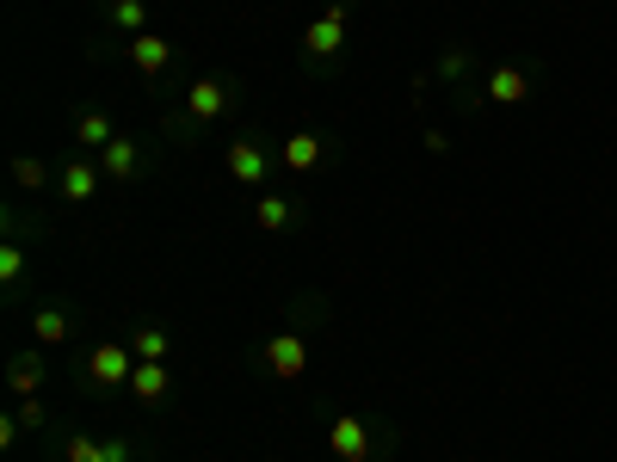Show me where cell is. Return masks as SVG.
<instances>
[{"instance_id":"cell-14","label":"cell","mask_w":617,"mask_h":462,"mask_svg":"<svg viewBox=\"0 0 617 462\" xmlns=\"http://www.w3.org/2000/svg\"><path fill=\"white\" fill-rule=\"evenodd\" d=\"M7 389H13V395L19 401H26V395H38V389H43V364H38V357H13V370H7Z\"/></svg>"},{"instance_id":"cell-1","label":"cell","mask_w":617,"mask_h":462,"mask_svg":"<svg viewBox=\"0 0 617 462\" xmlns=\"http://www.w3.org/2000/svg\"><path fill=\"white\" fill-rule=\"evenodd\" d=\"M130 376H136V352H130V340H99L94 352L81 357V383L94 389V395L130 389Z\"/></svg>"},{"instance_id":"cell-24","label":"cell","mask_w":617,"mask_h":462,"mask_svg":"<svg viewBox=\"0 0 617 462\" xmlns=\"http://www.w3.org/2000/svg\"><path fill=\"white\" fill-rule=\"evenodd\" d=\"M420 142H427V155H444V148H451V136H444V130H427Z\"/></svg>"},{"instance_id":"cell-18","label":"cell","mask_w":617,"mask_h":462,"mask_svg":"<svg viewBox=\"0 0 617 462\" xmlns=\"http://www.w3.org/2000/svg\"><path fill=\"white\" fill-rule=\"evenodd\" d=\"M31 333H38V345H62L68 340V315L62 308H38V315H31Z\"/></svg>"},{"instance_id":"cell-16","label":"cell","mask_w":617,"mask_h":462,"mask_svg":"<svg viewBox=\"0 0 617 462\" xmlns=\"http://www.w3.org/2000/svg\"><path fill=\"white\" fill-rule=\"evenodd\" d=\"M111 26H118L124 38H143V31H148V7H143V0H111Z\"/></svg>"},{"instance_id":"cell-11","label":"cell","mask_w":617,"mask_h":462,"mask_svg":"<svg viewBox=\"0 0 617 462\" xmlns=\"http://www.w3.org/2000/svg\"><path fill=\"white\" fill-rule=\"evenodd\" d=\"M56 191H62L68 204H87L99 191V167H94V160H68V167L56 173Z\"/></svg>"},{"instance_id":"cell-19","label":"cell","mask_w":617,"mask_h":462,"mask_svg":"<svg viewBox=\"0 0 617 462\" xmlns=\"http://www.w3.org/2000/svg\"><path fill=\"white\" fill-rule=\"evenodd\" d=\"M62 462H111L106 456V438H68V444H62Z\"/></svg>"},{"instance_id":"cell-9","label":"cell","mask_w":617,"mask_h":462,"mask_svg":"<svg viewBox=\"0 0 617 462\" xmlns=\"http://www.w3.org/2000/svg\"><path fill=\"white\" fill-rule=\"evenodd\" d=\"M124 56L136 62V75H167V62H174V43L155 38V31H143V38L124 43Z\"/></svg>"},{"instance_id":"cell-7","label":"cell","mask_w":617,"mask_h":462,"mask_svg":"<svg viewBox=\"0 0 617 462\" xmlns=\"http://www.w3.org/2000/svg\"><path fill=\"white\" fill-rule=\"evenodd\" d=\"M322 160H327V136H315V130L284 136V148H278V167L284 173H315Z\"/></svg>"},{"instance_id":"cell-3","label":"cell","mask_w":617,"mask_h":462,"mask_svg":"<svg viewBox=\"0 0 617 462\" xmlns=\"http://www.w3.org/2000/svg\"><path fill=\"white\" fill-rule=\"evenodd\" d=\"M228 111H235V87H228V80L204 75L186 87V124H216V118H228Z\"/></svg>"},{"instance_id":"cell-15","label":"cell","mask_w":617,"mask_h":462,"mask_svg":"<svg viewBox=\"0 0 617 462\" xmlns=\"http://www.w3.org/2000/svg\"><path fill=\"white\" fill-rule=\"evenodd\" d=\"M111 136H118V130H111L106 111H81V118H75V142H81V148H106Z\"/></svg>"},{"instance_id":"cell-17","label":"cell","mask_w":617,"mask_h":462,"mask_svg":"<svg viewBox=\"0 0 617 462\" xmlns=\"http://www.w3.org/2000/svg\"><path fill=\"white\" fill-rule=\"evenodd\" d=\"M130 352H136V364H161V357H167V333L161 327H136Z\"/></svg>"},{"instance_id":"cell-22","label":"cell","mask_w":617,"mask_h":462,"mask_svg":"<svg viewBox=\"0 0 617 462\" xmlns=\"http://www.w3.org/2000/svg\"><path fill=\"white\" fill-rule=\"evenodd\" d=\"M13 420L26 425V432H43V401H38V395H26V401H19V413H13Z\"/></svg>"},{"instance_id":"cell-21","label":"cell","mask_w":617,"mask_h":462,"mask_svg":"<svg viewBox=\"0 0 617 462\" xmlns=\"http://www.w3.org/2000/svg\"><path fill=\"white\" fill-rule=\"evenodd\" d=\"M13 179L26 185V191H43V185H50V167H43V160H31V155H19L13 160Z\"/></svg>"},{"instance_id":"cell-2","label":"cell","mask_w":617,"mask_h":462,"mask_svg":"<svg viewBox=\"0 0 617 462\" xmlns=\"http://www.w3.org/2000/svg\"><path fill=\"white\" fill-rule=\"evenodd\" d=\"M346 7H352V0H334V7L303 31V56H308V62H334V56L346 50Z\"/></svg>"},{"instance_id":"cell-12","label":"cell","mask_w":617,"mask_h":462,"mask_svg":"<svg viewBox=\"0 0 617 462\" xmlns=\"http://www.w3.org/2000/svg\"><path fill=\"white\" fill-rule=\"evenodd\" d=\"M254 223L266 228V235H284V228H296V204L278 198V191H266V198L254 204Z\"/></svg>"},{"instance_id":"cell-4","label":"cell","mask_w":617,"mask_h":462,"mask_svg":"<svg viewBox=\"0 0 617 462\" xmlns=\"http://www.w3.org/2000/svg\"><path fill=\"white\" fill-rule=\"evenodd\" d=\"M259 357H266V370L278 376V383H303V376H308V340H303V333H291V327L272 333Z\"/></svg>"},{"instance_id":"cell-8","label":"cell","mask_w":617,"mask_h":462,"mask_svg":"<svg viewBox=\"0 0 617 462\" xmlns=\"http://www.w3.org/2000/svg\"><path fill=\"white\" fill-rule=\"evenodd\" d=\"M482 92L494 99V106H525V99H531V75H525L519 62H500L494 75L482 80Z\"/></svg>"},{"instance_id":"cell-13","label":"cell","mask_w":617,"mask_h":462,"mask_svg":"<svg viewBox=\"0 0 617 462\" xmlns=\"http://www.w3.org/2000/svg\"><path fill=\"white\" fill-rule=\"evenodd\" d=\"M167 389H174V376H167V364H136V376H130V395L136 401H167Z\"/></svg>"},{"instance_id":"cell-10","label":"cell","mask_w":617,"mask_h":462,"mask_svg":"<svg viewBox=\"0 0 617 462\" xmlns=\"http://www.w3.org/2000/svg\"><path fill=\"white\" fill-rule=\"evenodd\" d=\"M99 173H106V179H136V173H143V148H136L130 136H111V142L99 148Z\"/></svg>"},{"instance_id":"cell-6","label":"cell","mask_w":617,"mask_h":462,"mask_svg":"<svg viewBox=\"0 0 617 462\" xmlns=\"http://www.w3.org/2000/svg\"><path fill=\"white\" fill-rule=\"evenodd\" d=\"M228 173H235V185H266L272 179V155L259 136H235L228 142Z\"/></svg>"},{"instance_id":"cell-23","label":"cell","mask_w":617,"mask_h":462,"mask_svg":"<svg viewBox=\"0 0 617 462\" xmlns=\"http://www.w3.org/2000/svg\"><path fill=\"white\" fill-rule=\"evenodd\" d=\"M463 68H470V56H463V50H451V56H444V62H439V75H444V80H457V75H463Z\"/></svg>"},{"instance_id":"cell-5","label":"cell","mask_w":617,"mask_h":462,"mask_svg":"<svg viewBox=\"0 0 617 462\" xmlns=\"http://www.w3.org/2000/svg\"><path fill=\"white\" fill-rule=\"evenodd\" d=\"M327 450H334L340 462H371L376 438H371V425H364L359 413H334V425H327Z\"/></svg>"},{"instance_id":"cell-20","label":"cell","mask_w":617,"mask_h":462,"mask_svg":"<svg viewBox=\"0 0 617 462\" xmlns=\"http://www.w3.org/2000/svg\"><path fill=\"white\" fill-rule=\"evenodd\" d=\"M19 277H26V247H19V240H7V247H0V284H7V291H19Z\"/></svg>"}]
</instances>
